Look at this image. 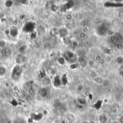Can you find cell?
<instances>
[{
    "label": "cell",
    "instance_id": "9a60e30c",
    "mask_svg": "<svg viewBox=\"0 0 123 123\" xmlns=\"http://www.w3.org/2000/svg\"><path fill=\"white\" fill-rule=\"evenodd\" d=\"M42 84L45 86H48V85H50V80L48 79V78H44L42 80Z\"/></svg>",
    "mask_w": 123,
    "mask_h": 123
},
{
    "label": "cell",
    "instance_id": "7c38bea8",
    "mask_svg": "<svg viewBox=\"0 0 123 123\" xmlns=\"http://www.w3.org/2000/svg\"><path fill=\"white\" fill-rule=\"evenodd\" d=\"M66 57L67 58V59L68 60H71L72 58H74V53H72L71 51H67L66 53Z\"/></svg>",
    "mask_w": 123,
    "mask_h": 123
},
{
    "label": "cell",
    "instance_id": "ffe728a7",
    "mask_svg": "<svg viewBox=\"0 0 123 123\" xmlns=\"http://www.w3.org/2000/svg\"><path fill=\"white\" fill-rule=\"evenodd\" d=\"M6 42L4 40H2L1 39L0 40V49H4L6 48Z\"/></svg>",
    "mask_w": 123,
    "mask_h": 123
},
{
    "label": "cell",
    "instance_id": "4316f807",
    "mask_svg": "<svg viewBox=\"0 0 123 123\" xmlns=\"http://www.w3.org/2000/svg\"><path fill=\"white\" fill-rule=\"evenodd\" d=\"M105 63H110L112 61V58L111 55H106V58H105Z\"/></svg>",
    "mask_w": 123,
    "mask_h": 123
},
{
    "label": "cell",
    "instance_id": "6da1fadb",
    "mask_svg": "<svg viewBox=\"0 0 123 123\" xmlns=\"http://www.w3.org/2000/svg\"><path fill=\"white\" fill-rule=\"evenodd\" d=\"M22 68L21 66H16L13 70H12V75H11V77L12 78L13 80L14 81H17L19 79L21 74H22Z\"/></svg>",
    "mask_w": 123,
    "mask_h": 123
},
{
    "label": "cell",
    "instance_id": "603a6c76",
    "mask_svg": "<svg viewBox=\"0 0 123 123\" xmlns=\"http://www.w3.org/2000/svg\"><path fill=\"white\" fill-rule=\"evenodd\" d=\"M6 73V69L4 66H0V76H3Z\"/></svg>",
    "mask_w": 123,
    "mask_h": 123
},
{
    "label": "cell",
    "instance_id": "44dd1931",
    "mask_svg": "<svg viewBox=\"0 0 123 123\" xmlns=\"http://www.w3.org/2000/svg\"><path fill=\"white\" fill-rule=\"evenodd\" d=\"M79 64L77 63H72L71 65H70V66H69V68H70V69H71V70H76V69H77L78 68H79Z\"/></svg>",
    "mask_w": 123,
    "mask_h": 123
},
{
    "label": "cell",
    "instance_id": "d6a6232c",
    "mask_svg": "<svg viewBox=\"0 0 123 123\" xmlns=\"http://www.w3.org/2000/svg\"><path fill=\"white\" fill-rule=\"evenodd\" d=\"M78 45H79V44H78V42L77 41H74L73 43H72V46L74 47V48H77L78 47Z\"/></svg>",
    "mask_w": 123,
    "mask_h": 123
},
{
    "label": "cell",
    "instance_id": "d4e9b609",
    "mask_svg": "<svg viewBox=\"0 0 123 123\" xmlns=\"http://www.w3.org/2000/svg\"><path fill=\"white\" fill-rule=\"evenodd\" d=\"M4 96L5 99H11L12 98V94L10 92H6L4 93Z\"/></svg>",
    "mask_w": 123,
    "mask_h": 123
},
{
    "label": "cell",
    "instance_id": "484cf974",
    "mask_svg": "<svg viewBox=\"0 0 123 123\" xmlns=\"http://www.w3.org/2000/svg\"><path fill=\"white\" fill-rule=\"evenodd\" d=\"M58 111H59L61 114H65V113L67 112V109H66V107H64V106L62 105V106L58 109Z\"/></svg>",
    "mask_w": 123,
    "mask_h": 123
},
{
    "label": "cell",
    "instance_id": "d6986e66",
    "mask_svg": "<svg viewBox=\"0 0 123 123\" xmlns=\"http://www.w3.org/2000/svg\"><path fill=\"white\" fill-rule=\"evenodd\" d=\"M61 84V80L59 79L58 76H56L55 79H54V84L56 86H59Z\"/></svg>",
    "mask_w": 123,
    "mask_h": 123
},
{
    "label": "cell",
    "instance_id": "5b68a950",
    "mask_svg": "<svg viewBox=\"0 0 123 123\" xmlns=\"http://www.w3.org/2000/svg\"><path fill=\"white\" fill-rule=\"evenodd\" d=\"M93 80H94V82L95 84H97V85H102L104 84V81H105L104 78L102 76H98L97 77H96Z\"/></svg>",
    "mask_w": 123,
    "mask_h": 123
},
{
    "label": "cell",
    "instance_id": "30bf717a",
    "mask_svg": "<svg viewBox=\"0 0 123 123\" xmlns=\"http://www.w3.org/2000/svg\"><path fill=\"white\" fill-rule=\"evenodd\" d=\"M89 76H90L92 79H95L96 77H97V76H99L98 73H97L95 70H92V71L89 73Z\"/></svg>",
    "mask_w": 123,
    "mask_h": 123
},
{
    "label": "cell",
    "instance_id": "ab89813d",
    "mask_svg": "<svg viewBox=\"0 0 123 123\" xmlns=\"http://www.w3.org/2000/svg\"><path fill=\"white\" fill-rule=\"evenodd\" d=\"M110 123H119V121H115V120H114V121H112Z\"/></svg>",
    "mask_w": 123,
    "mask_h": 123
},
{
    "label": "cell",
    "instance_id": "74e56055",
    "mask_svg": "<svg viewBox=\"0 0 123 123\" xmlns=\"http://www.w3.org/2000/svg\"><path fill=\"white\" fill-rule=\"evenodd\" d=\"M79 31L78 30H74V35H79Z\"/></svg>",
    "mask_w": 123,
    "mask_h": 123
},
{
    "label": "cell",
    "instance_id": "d590c367",
    "mask_svg": "<svg viewBox=\"0 0 123 123\" xmlns=\"http://www.w3.org/2000/svg\"><path fill=\"white\" fill-rule=\"evenodd\" d=\"M99 63H101V64H103V63H105V59H104V58H101V60L99 61Z\"/></svg>",
    "mask_w": 123,
    "mask_h": 123
},
{
    "label": "cell",
    "instance_id": "7bdbcfd3",
    "mask_svg": "<svg viewBox=\"0 0 123 123\" xmlns=\"http://www.w3.org/2000/svg\"></svg>",
    "mask_w": 123,
    "mask_h": 123
},
{
    "label": "cell",
    "instance_id": "e575fe53",
    "mask_svg": "<svg viewBox=\"0 0 123 123\" xmlns=\"http://www.w3.org/2000/svg\"><path fill=\"white\" fill-rule=\"evenodd\" d=\"M101 58H102V57H101L100 55H97V56H96V58H95V61L99 62V61L101 60Z\"/></svg>",
    "mask_w": 123,
    "mask_h": 123
},
{
    "label": "cell",
    "instance_id": "52a82bcc",
    "mask_svg": "<svg viewBox=\"0 0 123 123\" xmlns=\"http://www.w3.org/2000/svg\"><path fill=\"white\" fill-rule=\"evenodd\" d=\"M9 34L12 37H16L17 35V34H18V30H17V28L15 26H13L11 28V30H9Z\"/></svg>",
    "mask_w": 123,
    "mask_h": 123
},
{
    "label": "cell",
    "instance_id": "1f68e13d",
    "mask_svg": "<svg viewBox=\"0 0 123 123\" xmlns=\"http://www.w3.org/2000/svg\"><path fill=\"white\" fill-rule=\"evenodd\" d=\"M25 100H26L27 102H32V97L31 96H30V95H27V96L25 97Z\"/></svg>",
    "mask_w": 123,
    "mask_h": 123
},
{
    "label": "cell",
    "instance_id": "7402d4cb",
    "mask_svg": "<svg viewBox=\"0 0 123 123\" xmlns=\"http://www.w3.org/2000/svg\"><path fill=\"white\" fill-rule=\"evenodd\" d=\"M84 86L82 84H80L76 86V91L78 92H81L84 91Z\"/></svg>",
    "mask_w": 123,
    "mask_h": 123
},
{
    "label": "cell",
    "instance_id": "60d3db41",
    "mask_svg": "<svg viewBox=\"0 0 123 123\" xmlns=\"http://www.w3.org/2000/svg\"><path fill=\"white\" fill-rule=\"evenodd\" d=\"M95 123L94 121H89V122H88V123Z\"/></svg>",
    "mask_w": 123,
    "mask_h": 123
},
{
    "label": "cell",
    "instance_id": "5bb4252c",
    "mask_svg": "<svg viewBox=\"0 0 123 123\" xmlns=\"http://www.w3.org/2000/svg\"><path fill=\"white\" fill-rule=\"evenodd\" d=\"M13 4H14V1H11V0H7V1H6L4 2V5H5V6L7 7V8L12 7V6H13Z\"/></svg>",
    "mask_w": 123,
    "mask_h": 123
},
{
    "label": "cell",
    "instance_id": "4fadbf2b",
    "mask_svg": "<svg viewBox=\"0 0 123 123\" xmlns=\"http://www.w3.org/2000/svg\"><path fill=\"white\" fill-rule=\"evenodd\" d=\"M78 36L79 37L80 39H81V40H85V39L87 37V33L85 32H84V31H82V32H80L79 33V35H78Z\"/></svg>",
    "mask_w": 123,
    "mask_h": 123
},
{
    "label": "cell",
    "instance_id": "e0dca14e",
    "mask_svg": "<svg viewBox=\"0 0 123 123\" xmlns=\"http://www.w3.org/2000/svg\"><path fill=\"white\" fill-rule=\"evenodd\" d=\"M27 45L26 44H23V45H22L19 48V50H19V53H23V52H25L27 50Z\"/></svg>",
    "mask_w": 123,
    "mask_h": 123
},
{
    "label": "cell",
    "instance_id": "ba28073f",
    "mask_svg": "<svg viewBox=\"0 0 123 123\" xmlns=\"http://www.w3.org/2000/svg\"><path fill=\"white\" fill-rule=\"evenodd\" d=\"M77 102H78V104H79V105L83 106V105H85L87 103V101H86V99L85 98H84V97H79V98L77 99Z\"/></svg>",
    "mask_w": 123,
    "mask_h": 123
},
{
    "label": "cell",
    "instance_id": "4dcf8cb0",
    "mask_svg": "<svg viewBox=\"0 0 123 123\" xmlns=\"http://www.w3.org/2000/svg\"><path fill=\"white\" fill-rule=\"evenodd\" d=\"M107 35H110V37H111V36L115 35V33H114V31H113V30H107Z\"/></svg>",
    "mask_w": 123,
    "mask_h": 123
},
{
    "label": "cell",
    "instance_id": "f35d334b",
    "mask_svg": "<svg viewBox=\"0 0 123 123\" xmlns=\"http://www.w3.org/2000/svg\"><path fill=\"white\" fill-rule=\"evenodd\" d=\"M120 76L123 80V71H120Z\"/></svg>",
    "mask_w": 123,
    "mask_h": 123
},
{
    "label": "cell",
    "instance_id": "8d00e7d4",
    "mask_svg": "<svg viewBox=\"0 0 123 123\" xmlns=\"http://www.w3.org/2000/svg\"><path fill=\"white\" fill-rule=\"evenodd\" d=\"M119 123H123V116H122L121 117H120V119H119Z\"/></svg>",
    "mask_w": 123,
    "mask_h": 123
},
{
    "label": "cell",
    "instance_id": "ac0fdd59",
    "mask_svg": "<svg viewBox=\"0 0 123 123\" xmlns=\"http://www.w3.org/2000/svg\"><path fill=\"white\" fill-rule=\"evenodd\" d=\"M95 64H96L95 60H94V59H89V60H88L87 66H89V67H93V66H95Z\"/></svg>",
    "mask_w": 123,
    "mask_h": 123
},
{
    "label": "cell",
    "instance_id": "f546056e",
    "mask_svg": "<svg viewBox=\"0 0 123 123\" xmlns=\"http://www.w3.org/2000/svg\"><path fill=\"white\" fill-rule=\"evenodd\" d=\"M110 112H111L112 113H113V114H115V113H117V108L116 107H115V106H112V107H110Z\"/></svg>",
    "mask_w": 123,
    "mask_h": 123
},
{
    "label": "cell",
    "instance_id": "f1b7e54d",
    "mask_svg": "<svg viewBox=\"0 0 123 123\" xmlns=\"http://www.w3.org/2000/svg\"><path fill=\"white\" fill-rule=\"evenodd\" d=\"M66 19L67 21H71L73 19V15L71 14H66Z\"/></svg>",
    "mask_w": 123,
    "mask_h": 123
},
{
    "label": "cell",
    "instance_id": "2e32d148",
    "mask_svg": "<svg viewBox=\"0 0 123 123\" xmlns=\"http://www.w3.org/2000/svg\"><path fill=\"white\" fill-rule=\"evenodd\" d=\"M109 40H110V42L111 43L115 44V45H116V44H117V37H116V35H113V36L110 37Z\"/></svg>",
    "mask_w": 123,
    "mask_h": 123
},
{
    "label": "cell",
    "instance_id": "b9f144b4",
    "mask_svg": "<svg viewBox=\"0 0 123 123\" xmlns=\"http://www.w3.org/2000/svg\"><path fill=\"white\" fill-rule=\"evenodd\" d=\"M0 97H1V94H0Z\"/></svg>",
    "mask_w": 123,
    "mask_h": 123
},
{
    "label": "cell",
    "instance_id": "9c48e42d",
    "mask_svg": "<svg viewBox=\"0 0 123 123\" xmlns=\"http://www.w3.org/2000/svg\"><path fill=\"white\" fill-rule=\"evenodd\" d=\"M89 20L86 19H82L80 20V22H79L80 25L84 27H86L89 25Z\"/></svg>",
    "mask_w": 123,
    "mask_h": 123
},
{
    "label": "cell",
    "instance_id": "277c9868",
    "mask_svg": "<svg viewBox=\"0 0 123 123\" xmlns=\"http://www.w3.org/2000/svg\"><path fill=\"white\" fill-rule=\"evenodd\" d=\"M58 34L61 37H63V38H66V37L68 35V30L65 27L63 28H61L58 30Z\"/></svg>",
    "mask_w": 123,
    "mask_h": 123
},
{
    "label": "cell",
    "instance_id": "836d02e7",
    "mask_svg": "<svg viewBox=\"0 0 123 123\" xmlns=\"http://www.w3.org/2000/svg\"><path fill=\"white\" fill-rule=\"evenodd\" d=\"M116 47L118 48V50H122L123 48V44H117Z\"/></svg>",
    "mask_w": 123,
    "mask_h": 123
},
{
    "label": "cell",
    "instance_id": "8992f818",
    "mask_svg": "<svg viewBox=\"0 0 123 123\" xmlns=\"http://www.w3.org/2000/svg\"><path fill=\"white\" fill-rule=\"evenodd\" d=\"M99 123H107L109 121V118L106 115H101L99 117Z\"/></svg>",
    "mask_w": 123,
    "mask_h": 123
},
{
    "label": "cell",
    "instance_id": "8fae6325",
    "mask_svg": "<svg viewBox=\"0 0 123 123\" xmlns=\"http://www.w3.org/2000/svg\"><path fill=\"white\" fill-rule=\"evenodd\" d=\"M115 61L118 65H123V55H118L115 58Z\"/></svg>",
    "mask_w": 123,
    "mask_h": 123
},
{
    "label": "cell",
    "instance_id": "3957f363",
    "mask_svg": "<svg viewBox=\"0 0 123 123\" xmlns=\"http://www.w3.org/2000/svg\"><path fill=\"white\" fill-rule=\"evenodd\" d=\"M107 27L105 25H99L97 28V32L99 35L103 36L107 35Z\"/></svg>",
    "mask_w": 123,
    "mask_h": 123
},
{
    "label": "cell",
    "instance_id": "7a4b0ae2",
    "mask_svg": "<svg viewBox=\"0 0 123 123\" xmlns=\"http://www.w3.org/2000/svg\"><path fill=\"white\" fill-rule=\"evenodd\" d=\"M87 62H88V60L85 55H81V56H79L77 58V63L81 68L86 67L87 66Z\"/></svg>",
    "mask_w": 123,
    "mask_h": 123
},
{
    "label": "cell",
    "instance_id": "cb8c5ba5",
    "mask_svg": "<svg viewBox=\"0 0 123 123\" xmlns=\"http://www.w3.org/2000/svg\"><path fill=\"white\" fill-rule=\"evenodd\" d=\"M58 63L60 65L63 66V65L65 64L66 60H65V58H64L63 57H59V58H58Z\"/></svg>",
    "mask_w": 123,
    "mask_h": 123
},
{
    "label": "cell",
    "instance_id": "83f0119b",
    "mask_svg": "<svg viewBox=\"0 0 123 123\" xmlns=\"http://www.w3.org/2000/svg\"><path fill=\"white\" fill-rule=\"evenodd\" d=\"M35 90H34L32 88H29V89H28V95L32 97V96L35 95Z\"/></svg>",
    "mask_w": 123,
    "mask_h": 123
}]
</instances>
